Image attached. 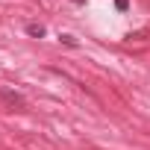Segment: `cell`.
Here are the masks:
<instances>
[{
    "instance_id": "cell-2",
    "label": "cell",
    "mask_w": 150,
    "mask_h": 150,
    "mask_svg": "<svg viewBox=\"0 0 150 150\" xmlns=\"http://www.w3.org/2000/svg\"><path fill=\"white\" fill-rule=\"evenodd\" d=\"M27 33H30L33 38H41V35H44V27H41V24H27Z\"/></svg>"
},
{
    "instance_id": "cell-1",
    "label": "cell",
    "mask_w": 150,
    "mask_h": 150,
    "mask_svg": "<svg viewBox=\"0 0 150 150\" xmlns=\"http://www.w3.org/2000/svg\"><path fill=\"white\" fill-rule=\"evenodd\" d=\"M0 100H6L12 109H15V106H24V97H21L18 91H9V88H0Z\"/></svg>"
},
{
    "instance_id": "cell-3",
    "label": "cell",
    "mask_w": 150,
    "mask_h": 150,
    "mask_svg": "<svg viewBox=\"0 0 150 150\" xmlns=\"http://www.w3.org/2000/svg\"><path fill=\"white\" fill-rule=\"evenodd\" d=\"M115 6L118 9H127V0H115Z\"/></svg>"
}]
</instances>
